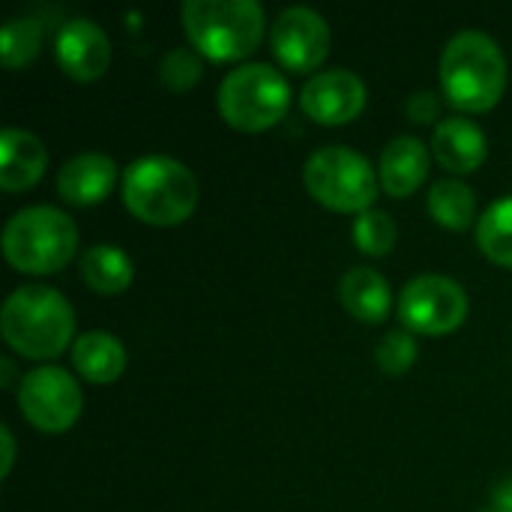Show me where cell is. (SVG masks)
<instances>
[{
	"mask_svg": "<svg viewBox=\"0 0 512 512\" xmlns=\"http://www.w3.org/2000/svg\"><path fill=\"white\" fill-rule=\"evenodd\" d=\"M417 354H420V345H417V339H414L411 333H405V330L387 333V336L378 342V348H375L378 369L387 372V375H402V372H408V369L414 366Z\"/></svg>",
	"mask_w": 512,
	"mask_h": 512,
	"instance_id": "cb8c5ba5",
	"label": "cell"
},
{
	"mask_svg": "<svg viewBox=\"0 0 512 512\" xmlns=\"http://www.w3.org/2000/svg\"><path fill=\"white\" fill-rule=\"evenodd\" d=\"M300 108L306 117L324 126H342L360 117L366 108V84L351 69H327L312 75L300 90Z\"/></svg>",
	"mask_w": 512,
	"mask_h": 512,
	"instance_id": "8fae6325",
	"label": "cell"
},
{
	"mask_svg": "<svg viewBox=\"0 0 512 512\" xmlns=\"http://www.w3.org/2000/svg\"><path fill=\"white\" fill-rule=\"evenodd\" d=\"M480 512H504V510H501V507H495V504H489V507H483Z\"/></svg>",
	"mask_w": 512,
	"mask_h": 512,
	"instance_id": "f546056e",
	"label": "cell"
},
{
	"mask_svg": "<svg viewBox=\"0 0 512 512\" xmlns=\"http://www.w3.org/2000/svg\"><path fill=\"white\" fill-rule=\"evenodd\" d=\"M429 162H432V153L417 135H399L381 153L378 180L390 198H408L426 183Z\"/></svg>",
	"mask_w": 512,
	"mask_h": 512,
	"instance_id": "9a60e30c",
	"label": "cell"
},
{
	"mask_svg": "<svg viewBox=\"0 0 512 512\" xmlns=\"http://www.w3.org/2000/svg\"><path fill=\"white\" fill-rule=\"evenodd\" d=\"M303 183L315 201L339 213H366L372 210L381 180L372 162L342 144L318 147L303 165Z\"/></svg>",
	"mask_w": 512,
	"mask_h": 512,
	"instance_id": "52a82bcc",
	"label": "cell"
},
{
	"mask_svg": "<svg viewBox=\"0 0 512 512\" xmlns=\"http://www.w3.org/2000/svg\"><path fill=\"white\" fill-rule=\"evenodd\" d=\"M72 366L90 384H111L126 369V348L108 330H90L72 342Z\"/></svg>",
	"mask_w": 512,
	"mask_h": 512,
	"instance_id": "ac0fdd59",
	"label": "cell"
},
{
	"mask_svg": "<svg viewBox=\"0 0 512 512\" xmlns=\"http://www.w3.org/2000/svg\"><path fill=\"white\" fill-rule=\"evenodd\" d=\"M354 246L366 255H387L396 240H399V228L390 219V213L384 210H366L354 219Z\"/></svg>",
	"mask_w": 512,
	"mask_h": 512,
	"instance_id": "603a6c76",
	"label": "cell"
},
{
	"mask_svg": "<svg viewBox=\"0 0 512 512\" xmlns=\"http://www.w3.org/2000/svg\"><path fill=\"white\" fill-rule=\"evenodd\" d=\"M444 96L462 111H489L507 90V57L483 30L456 33L441 54Z\"/></svg>",
	"mask_w": 512,
	"mask_h": 512,
	"instance_id": "3957f363",
	"label": "cell"
},
{
	"mask_svg": "<svg viewBox=\"0 0 512 512\" xmlns=\"http://www.w3.org/2000/svg\"><path fill=\"white\" fill-rule=\"evenodd\" d=\"M180 15L192 48L216 63L249 57L264 39L258 0H186Z\"/></svg>",
	"mask_w": 512,
	"mask_h": 512,
	"instance_id": "277c9868",
	"label": "cell"
},
{
	"mask_svg": "<svg viewBox=\"0 0 512 512\" xmlns=\"http://www.w3.org/2000/svg\"><path fill=\"white\" fill-rule=\"evenodd\" d=\"M54 54L60 69L75 81H96L111 63V42L90 18H72L57 30Z\"/></svg>",
	"mask_w": 512,
	"mask_h": 512,
	"instance_id": "7c38bea8",
	"label": "cell"
},
{
	"mask_svg": "<svg viewBox=\"0 0 512 512\" xmlns=\"http://www.w3.org/2000/svg\"><path fill=\"white\" fill-rule=\"evenodd\" d=\"M429 213L453 231H465L477 219V195L462 180H438L429 189Z\"/></svg>",
	"mask_w": 512,
	"mask_h": 512,
	"instance_id": "ffe728a7",
	"label": "cell"
},
{
	"mask_svg": "<svg viewBox=\"0 0 512 512\" xmlns=\"http://www.w3.org/2000/svg\"><path fill=\"white\" fill-rule=\"evenodd\" d=\"M270 45L285 69L312 72L330 54V27L324 15L309 6H288L273 21Z\"/></svg>",
	"mask_w": 512,
	"mask_h": 512,
	"instance_id": "30bf717a",
	"label": "cell"
},
{
	"mask_svg": "<svg viewBox=\"0 0 512 512\" xmlns=\"http://www.w3.org/2000/svg\"><path fill=\"white\" fill-rule=\"evenodd\" d=\"M81 408V387L60 366H36L18 381V411L45 435L66 432L81 417Z\"/></svg>",
	"mask_w": 512,
	"mask_h": 512,
	"instance_id": "9c48e42d",
	"label": "cell"
},
{
	"mask_svg": "<svg viewBox=\"0 0 512 512\" xmlns=\"http://www.w3.org/2000/svg\"><path fill=\"white\" fill-rule=\"evenodd\" d=\"M219 114L240 132H264L291 108V84L270 63H240L219 84Z\"/></svg>",
	"mask_w": 512,
	"mask_h": 512,
	"instance_id": "8992f818",
	"label": "cell"
},
{
	"mask_svg": "<svg viewBox=\"0 0 512 512\" xmlns=\"http://www.w3.org/2000/svg\"><path fill=\"white\" fill-rule=\"evenodd\" d=\"M117 162L105 153H78L57 171V192L63 201L90 207L105 201L117 186Z\"/></svg>",
	"mask_w": 512,
	"mask_h": 512,
	"instance_id": "4fadbf2b",
	"label": "cell"
},
{
	"mask_svg": "<svg viewBox=\"0 0 512 512\" xmlns=\"http://www.w3.org/2000/svg\"><path fill=\"white\" fill-rule=\"evenodd\" d=\"M468 318L465 288L438 273L411 279L399 294V321L417 336H447Z\"/></svg>",
	"mask_w": 512,
	"mask_h": 512,
	"instance_id": "ba28073f",
	"label": "cell"
},
{
	"mask_svg": "<svg viewBox=\"0 0 512 512\" xmlns=\"http://www.w3.org/2000/svg\"><path fill=\"white\" fill-rule=\"evenodd\" d=\"M45 168H48L45 144L21 126H6L0 135V186L12 195L24 192L42 180Z\"/></svg>",
	"mask_w": 512,
	"mask_h": 512,
	"instance_id": "5bb4252c",
	"label": "cell"
},
{
	"mask_svg": "<svg viewBox=\"0 0 512 512\" xmlns=\"http://www.w3.org/2000/svg\"><path fill=\"white\" fill-rule=\"evenodd\" d=\"M201 57L192 51V48H174L162 57L159 63V75H162V84L171 87V90H189L192 84L201 81Z\"/></svg>",
	"mask_w": 512,
	"mask_h": 512,
	"instance_id": "d4e9b609",
	"label": "cell"
},
{
	"mask_svg": "<svg viewBox=\"0 0 512 512\" xmlns=\"http://www.w3.org/2000/svg\"><path fill=\"white\" fill-rule=\"evenodd\" d=\"M486 132L465 117H447L435 126L432 156L450 174H471L486 162Z\"/></svg>",
	"mask_w": 512,
	"mask_h": 512,
	"instance_id": "2e32d148",
	"label": "cell"
},
{
	"mask_svg": "<svg viewBox=\"0 0 512 512\" xmlns=\"http://www.w3.org/2000/svg\"><path fill=\"white\" fill-rule=\"evenodd\" d=\"M78 249V225L57 207L33 204L18 210L3 228V255L18 273H57Z\"/></svg>",
	"mask_w": 512,
	"mask_h": 512,
	"instance_id": "5b68a950",
	"label": "cell"
},
{
	"mask_svg": "<svg viewBox=\"0 0 512 512\" xmlns=\"http://www.w3.org/2000/svg\"><path fill=\"white\" fill-rule=\"evenodd\" d=\"M339 300L345 312L363 324H381L393 306L390 282L372 267H351L339 282Z\"/></svg>",
	"mask_w": 512,
	"mask_h": 512,
	"instance_id": "e0dca14e",
	"label": "cell"
},
{
	"mask_svg": "<svg viewBox=\"0 0 512 512\" xmlns=\"http://www.w3.org/2000/svg\"><path fill=\"white\" fill-rule=\"evenodd\" d=\"M0 444H3V465H0V477H9L12 462H15V438L9 426H0Z\"/></svg>",
	"mask_w": 512,
	"mask_h": 512,
	"instance_id": "4316f807",
	"label": "cell"
},
{
	"mask_svg": "<svg viewBox=\"0 0 512 512\" xmlns=\"http://www.w3.org/2000/svg\"><path fill=\"white\" fill-rule=\"evenodd\" d=\"M0 333L21 357L54 360L75 336V312L60 291L45 285H21L3 303Z\"/></svg>",
	"mask_w": 512,
	"mask_h": 512,
	"instance_id": "6da1fadb",
	"label": "cell"
},
{
	"mask_svg": "<svg viewBox=\"0 0 512 512\" xmlns=\"http://www.w3.org/2000/svg\"><path fill=\"white\" fill-rule=\"evenodd\" d=\"M42 45V24L30 15L9 18L0 33V57L6 69H21L27 66Z\"/></svg>",
	"mask_w": 512,
	"mask_h": 512,
	"instance_id": "7402d4cb",
	"label": "cell"
},
{
	"mask_svg": "<svg viewBox=\"0 0 512 512\" xmlns=\"http://www.w3.org/2000/svg\"><path fill=\"white\" fill-rule=\"evenodd\" d=\"M477 246L489 261L512 270V195L498 198L477 225Z\"/></svg>",
	"mask_w": 512,
	"mask_h": 512,
	"instance_id": "44dd1931",
	"label": "cell"
},
{
	"mask_svg": "<svg viewBox=\"0 0 512 512\" xmlns=\"http://www.w3.org/2000/svg\"><path fill=\"white\" fill-rule=\"evenodd\" d=\"M123 204L147 225H180L198 204V180L189 165L174 156H141L123 168Z\"/></svg>",
	"mask_w": 512,
	"mask_h": 512,
	"instance_id": "7a4b0ae2",
	"label": "cell"
},
{
	"mask_svg": "<svg viewBox=\"0 0 512 512\" xmlns=\"http://www.w3.org/2000/svg\"><path fill=\"white\" fill-rule=\"evenodd\" d=\"M438 111H441L438 96L435 93H426V90L423 93H414L411 102H408V114H411L414 123H432L438 117Z\"/></svg>",
	"mask_w": 512,
	"mask_h": 512,
	"instance_id": "484cf974",
	"label": "cell"
},
{
	"mask_svg": "<svg viewBox=\"0 0 512 512\" xmlns=\"http://www.w3.org/2000/svg\"><path fill=\"white\" fill-rule=\"evenodd\" d=\"M492 504H495V507H501L504 512H512V477H510V480H504V483H498V486H495Z\"/></svg>",
	"mask_w": 512,
	"mask_h": 512,
	"instance_id": "83f0119b",
	"label": "cell"
},
{
	"mask_svg": "<svg viewBox=\"0 0 512 512\" xmlns=\"http://www.w3.org/2000/svg\"><path fill=\"white\" fill-rule=\"evenodd\" d=\"M0 366H3V384L9 387V384H12V375H15V366H12V360H6V357L0 360Z\"/></svg>",
	"mask_w": 512,
	"mask_h": 512,
	"instance_id": "f1b7e54d",
	"label": "cell"
},
{
	"mask_svg": "<svg viewBox=\"0 0 512 512\" xmlns=\"http://www.w3.org/2000/svg\"><path fill=\"white\" fill-rule=\"evenodd\" d=\"M81 276H84L90 291L111 297V294H123L132 285L135 270H132V261L123 249L99 243L81 255Z\"/></svg>",
	"mask_w": 512,
	"mask_h": 512,
	"instance_id": "d6986e66",
	"label": "cell"
}]
</instances>
